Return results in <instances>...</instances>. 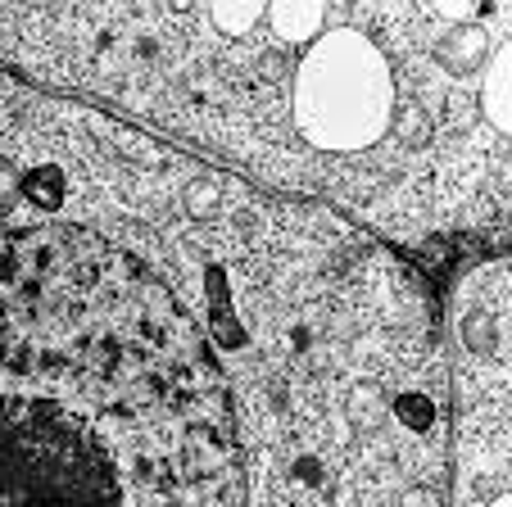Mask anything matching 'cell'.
<instances>
[{
	"instance_id": "obj_1",
	"label": "cell",
	"mask_w": 512,
	"mask_h": 507,
	"mask_svg": "<svg viewBox=\"0 0 512 507\" xmlns=\"http://www.w3.org/2000/svg\"><path fill=\"white\" fill-rule=\"evenodd\" d=\"M0 507H241L200 322L73 222L0 236Z\"/></svg>"
},
{
	"instance_id": "obj_2",
	"label": "cell",
	"mask_w": 512,
	"mask_h": 507,
	"mask_svg": "<svg viewBox=\"0 0 512 507\" xmlns=\"http://www.w3.org/2000/svg\"><path fill=\"white\" fill-rule=\"evenodd\" d=\"M503 263L481 268L463 286V304H458V326H463V345L476 358V372L503 376L508 363V304H503Z\"/></svg>"
},
{
	"instance_id": "obj_3",
	"label": "cell",
	"mask_w": 512,
	"mask_h": 507,
	"mask_svg": "<svg viewBox=\"0 0 512 507\" xmlns=\"http://www.w3.org/2000/svg\"><path fill=\"white\" fill-rule=\"evenodd\" d=\"M481 96H485V114H490V132L508 136V41L494 50L490 68L481 77Z\"/></svg>"
},
{
	"instance_id": "obj_4",
	"label": "cell",
	"mask_w": 512,
	"mask_h": 507,
	"mask_svg": "<svg viewBox=\"0 0 512 507\" xmlns=\"http://www.w3.org/2000/svg\"><path fill=\"white\" fill-rule=\"evenodd\" d=\"M223 186L227 182H213V177H200L195 186H186V218L209 222L213 213L223 209Z\"/></svg>"
},
{
	"instance_id": "obj_5",
	"label": "cell",
	"mask_w": 512,
	"mask_h": 507,
	"mask_svg": "<svg viewBox=\"0 0 512 507\" xmlns=\"http://www.w3.org/2000/svg\"><path fill=\"white\" fill-rule=\"evenodd\" d=\"M399 507H440V494L431 485H408L399 494Z\"/></svg>"
},
{
	"instance_id": "obj_6",
	"label": "cell",
	"mask_w": 512,
	"mask_h": 507,
	"mask_svg": "<svg viewBox=\"0 0 512 507\" xmlns=\"http://www.w3.org/2000/svg\"><path fill=\"white\" fill-rule=\"evenodd\" d=\"M490 507H508V494H494V503Z\"/></svg>"
}]
</instances>
